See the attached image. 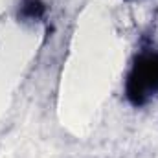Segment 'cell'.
Masks as SVG:
<instances>
[{
    "label": "cell",
    "mask_w": 158,
    "mask_h": 158,
    "mask_svg": "<svg viewBox=\"0 0 158 158\" xmlns=\"http://www.w3.org/2000/svg\"><path fill=\"white\" fill-rule=\"evenodd\" d=\"M155 92H158V53H143L136 59L129 74L125 94L127 99L138 107Z\"/></svg>",
    "instance_id": "6da1fadb"
},
{
    "label": "cell",
    "mask_w": 158,
    "mask_h": 158,
    "mask_svg": "<svg viewBox=\"0 0 158 158\" xmlns=\"http://www.w3.org/2000/svg\"><path fill=\"white\" fill-rule=\"evenodd\" d=\"M44 15V4L40 0H22V6H20V17L24 19H40Z\"/></svg>",
    "instance_id": "7a4b0ae2"
}]
</instances>
